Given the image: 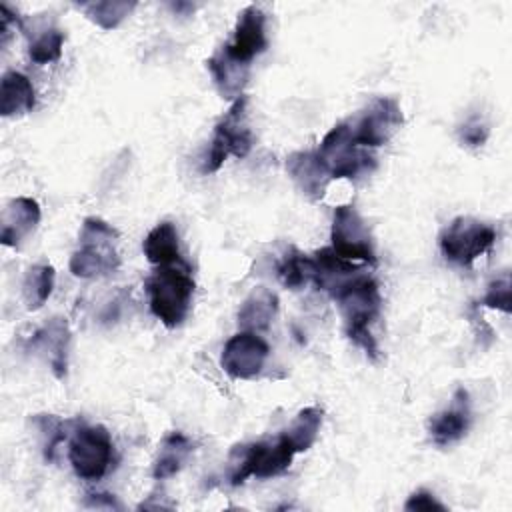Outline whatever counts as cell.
Wrapping results in <instances>:
<instances>
[{
  "instance_id": "obj_1",
  "label": "cell",
  "mask_w": 512,
  "mask_h": 512,
  "mask_svg": "<svg viewBox=\"0 0 512 512\" xmlns=\"http://www.w3.org/2000/svg\"><path fill=\"white\" fill-rule=\"evenodd\" d=\"M342 320L346 336L366 352L370 360L378 358V344L376 338L370 332L372 322L380 316V290L374 278L370 276H356L350 278L336 294H334Z\"/></svg>"
},
{
  "instance_id": "obj_9",
  "label": "cell",
  "mask_w": 512,
  "mask_h": 512,
  "mask_svg": "<svg viewBox=\"0 0 512 512\" xmlns=\"http://www.w3.org/2000/svg\"><path fill=\"white\" fill-rule=\"evenodd\" d=\"M330 240H332L330 248L340 258L348 262L376 264V252H374L370 230L354 206L350 204L336 206L332 216Z\"/></svg>"
},
{
  "instance_id": "obj_7",
  "label": "cell",
  "mask_w": 512,
  "mask_h": 512,
  "mask_svg": "<svg viewBox=\"0 0 512 512\" xmlns=\"http://www.w3.org/2000/svg\"><path fill=\"white\" fill-rule=\"evenodd\" d=\"M68 460L78 478L88 482L100 480L114 462V442L110 432L100 424H82L74 430L70 440Z\"/></svg>"
},
{
  "instance_id": "obj_21",
  "label": "cell",
  "mask_w": 512,
  "mask_h": 512,
  "mask_svg": "<svg viewBox=\"0 0 512 512\" xmlns=\"http://www.w3.org/2000/svg\"><path fill=\"white\" fill-rule=\"evenodd\" d=\"M192 442L182 432H170L158 446V454L152 466V476L156 480H166L174 476L192 452Z\"/></svg>"
},
{
  "instance_id": "obj_27",
  "label": "cell",
  "mask_w": 512,
  "mask_h": 512,
  "mask_svg": "<svg viewBox=\"0 0 512 512\" xmlns=\"http://www.w3.org/2000/svg\"><path fill=\"white\" fill-rule=\"evenodd\" d=\"M34 422H36L40 434L44 436V444H42L44 458H46L48 462H52V460H54L56 446L66 438L64 424H62V420L56 418L54 414H38V416H34Z\"/></svg>"
},
{
  "instance_id": "obj_8",
  "label": "cell",
  "mask_w": 512,
  "mask_h": 512,
  "mask_svg": "<svg viewBox=\"0 0 512 512\" xmlns=\"http://www.w3.org/2000/svg\"><path fill=\"white\" fill-rule=\"evenodd\" d=\"M496 240L492 226L470 216L454 218L440 234V250L446 260L458 266H472L476 258L486 254Z\"/></svg>"
},
{
  "instance_id": "obj_24",
  "label": "cell",
  "mask_w": 512,
  "mask_h": 512,
  "mask_svg": "<svg viewBox=\"0 0 512 512\" xmlns=\"http://www.w3.org/2000/svg\"><path fill=\"white\" fill-rule=\"evenodd\" d=\"M314 262L310 256L302 254L298 248L290 246L278 264V278L290 290H300L306 282L312 280Z\"/></svg>"
},
{
  "instance_id": "obj_2",
  "label": "cell",
  "mask_w": 512,
  "mask_h": 512,
  "mask_svg": "<svg viewBox=\"0 0 512 512\" xmlns=\"http://www.w3.org/2000/svg\"><path fill=\"white\" fill-rule=\"evenodd\" d=\"M144 286L152 314L166 328H176L186 320L196 288L186 264L160 266L146 278Z\"/></svg>"
},
{
  "instance_id": "obj_15",
  "label": "cell",
  "mask_w": 512,
  "mask_h": 512,
  "mask_svg": "<svg viewBox=\"0 0 512 512\" xmlns=\"http://www.w3.org/2000/svg\"><path fill=\"white\" fill-rule=\"evenodd\" d=\"M40 222V204L34 198L18 196L8 202L2 212V230L0 240L4 246L18 248L20 242L34 232Z\"/></svg>"
},
{
  "instance_id": "obj_10",
  "label": "cell",
  "mask_w": 512,
  "mask_h": 512,
  "mask_svg": "<svg viewBox=\"0 0 512 512\" xmlns=\"http://www.w3.org/2000/svg\"><path fill=\"white\" fill-rule=\"evenodd\" d=\"M402 122H404V116H402L400 104L394 98L378 96L366 106V110L350 126L352 138L362 148H378V146H384L394 136V132L402 126Z\"/></svg>"
},
{
  "instance_id": "obj_20",
  "label": "cell",
  "mask_w": 512,
  "mask_h": 512,
  "mask_svg": "<svg viewBox=\"0 0 512 512\" xmlns=\"http://www.w3.org/2000/svg\"><path fill=\"white\" fill-rule=\"evenodd\" d=\"M34 342L42 352L48 354V362L58 378L66 374V354H68V342L70 332L64 318H52L42 330L36 332Z\"/></svg>"
},
{
  "instance_id": "obj_28",
  "label": "cell",
  "mask_w": 512,
  "mask_h": 512,
  "mask_svg": "<svg viewBox=\"0 0 512 512\" xmlns=\"http://www.w3.org/2000/svg\"><path fill=\"white\" fill-rule=\"evenodd\" d=\"M482 304L486 308H496L506 314H510V280L508 278H496L488 284V290L482 298Z\"/></svg>"
},
{
  "instance_id": "obj_3",
  "label": "cell",
  "mask_w": 512,
  "mask_h": 512,
  "mask_svg": "<svg viewBox=\"0 0 512 512\" xmlns=\"http://www.w3.org/2000/svg\"><path fill=\"white\" fill-rule=\"evenodd\" d=\"M118 232L102 218H86L80 230V248L70 258V272L76 278H98L114 272L120 266V256L114 248Z\"/></svg>"
},
{
  "instance_id": "obj_29",
  "label": "cell",
  "mask_w": 512,
  "mask_h": 512,
  "mask_svg": "<svg viewBox=\"0 0 512 512\" xmlns=\"http://www.w3.org/2000/svg\"><path fill=\"white\" fill-rule=\"evenodd\" d=\"M488 138V128L484 122H480L478 118H470L468 122H464L460 126V140L470 146V148H478L486 142Z\"/></svg>"
},
{
  "instance_id": "obj_19",
  "label": "cell",
  "mask_w": 512,
  "mask_h": 512,
  "mask_svg": "<svg viewBox=\"0 0 512 512\" xmlns=\"http://www.w3.org/2000/svg\"><path fill=\"white\" fill-rule=\"evenodd\" d=\"M278 312V298L272 290L258 286L242 302L238 310V324L246 332H260L270 326Z\"/></svg>"
},
{
  "instance_id": "obj_11",
  "label": "cell",
  "mask_w": 512,
  "mask_h": 512,
  "mask_svg": "<svg viewBox=\"0 0 512 512\" xmlns=\"http://www.w3.org/2000/svg\"><path fill=\"white\" fill-rule=\"evenodd\" d=\"M268 354V344L256 332L242 330L224 344L220 366L230 378L248 380L262 372Z\"/></svg>"
},
{
  "instance_id": "obj_18",
  "label": "cell",
  "mask_w": 512,
  "mask_h": 512,
  "mask_svg": "<svg viewBox=\"0 0 512 512\" xmlns=\"http://www.w3.org/2000/svg\"><path fill=\"white\" fill-rule=\"evenodd\" d=\"M142 252L146 260L154 266H174L184 264L180 256L178 230L172 222H158L144 238Z\"/></svg>"
},
{
  "instance_id": "obj_5",
  "label": "cell",
  "mask_w": 512,
  "mask_h": 512,
  "mask_svg": "<svg viewBox=\"0 0 512 512\" xmlns=\"http://www.w3.org/2000/svg\"><path fill=\"white\" fill-rule=\"evenodd\" d=\"M254 144L252 130L248 128V96L242 94L232 102L228 112L214 126L210 150L206 154L202 172H216L228 156L244 158Z\"/></svg>"
},
{
  "instance_id": "obj_14",
  "label": "cell",
  "mask_w": 512,
  "mask_h": 512,
  "mask_svg": "<svg viewBox=\"0 0 512 512\" xmlns=\"http://www.w3.org/2000/svg\"><path fill=\"white\" fill-rule=\"evenodd\" d=\"M286 170L308 200L314 202L324 196L330 174L316 152H292L286 156Z\"/></svg>"
},
{
  "instance_id": "obj_31",
  "label": "cell",
  "mask_w": 512,
  "mask_h": 512,
  "mask_svg": "<svg viewBox=\"0 0 512 512\" xmlns=\"http://www.w3.org/2000/svg\"><path fill=\"white\" fill-rule=\"evenodd\" d=\"M88 508H104V510H114L120 508V504L110 496V494H90L84 502Z\"/></svg>"
},
{
  "instance_id": "obj_6",
  "label": "cell",
  "mask_w": 512,
  "mask_h": 512,
  "mask_svg": "<svg viewBox=\"0 0 512 512\" xmlns=\"http://www.w3.org/2000/svg\"><path fill=\"white\" fill-rule=\"evenodd\" d=\"M316 154L326 166L330 178H356L362 172H370L376 164V158L354 142L348 122H340L330 128Z\"/></svg>"
},
{
  "instance_id": "obj_12",
  "label": "cell",
  "mask_w": 512,
  "mask_h": 512,
  "mask_svg": "<svg viewBox=\"0 0 512 512\" xmlns=\"http://www.w3.org/2000/svg\"><path fill=\"white\" fill-rule=\"evenodd\" d=\"M266 46V16L258 6L250 4L238 14L232 40L226 42L222 50L234 60L250 66V62L262 54Z\"/></svg>"
},
{
  "instance_id": "obj_13",
  "label": "cell",
  "mask_w": 512,
  "mask_h": 512,
  "mask_svg": "<svg viewBox=\"0 0 512 512\" xmlns=\"http://www.w3.org/2000/svg\"><path fill=\"white\" fill-rule=\"evenodd\" d=\"M472 420L470 396L464 388H456L448 408L434 414L428 422L430 438L436 446H448L466 436Z\"/></svg>"
},
{
  "instance_id": "obj_16",
  "label": "cell",
  "mask_w": 512,
  "mask_h": 512,
  "mask_svg": "<svg viewBox=\"0 0 512 512\" xmlns=\"http://www.w3.org/2000/svg\"><path fill=\"white\" fill-rule=\"evenodd\" d=\"M206 66H208L222 98L236 100L242 96V90H244V86L248 82V74H250L248 64L234 60L220 48L216 54H212L206 60Z\"/></svg>"
},
{
  "instance_id": "obj_4",
  "label": "cell",
  "mask_w": 512,
  "mask_h": 512,
  "mask_svg": "<svg viewBox=\"0 0 512 512\" xmlns=\"http://www.w3.org/2000/svg\"><path fill=\"white\" fill-rule=\"evenodd\" d=\"M294 454L296 452L284 434L270 442L262 440L254 444H238L232 448L228 458V480L232 486H238L250 476L262 480L278 476L290 468Z\"/></svg>"
},
{
  "instance_id": "obj_25",
  "label": "cell",
  "mask_w": 512,
  "mask_h": 512,
  "mask_svg": "<svg viewBox=\"0 0 512 512\" xmlns=\"http://www.w3.org/2000/svg\"><path fill=\"white\" fill-rule=\"evenodd\" d=\"M134 6L136 2H122V0L80 4L84 14L102 30H114L134 10Z\"/></svg>"
},
{
  "instance_id": "obj_22",
  "label": "cell",
  "mask_w": 512,
  "mask_h": 512,
  "mask_svg": "<svg viewBox=\"0 0 512 512\" xmlns=\"http://www.w3.org/2000/svg\"><path fill=\"white\" fill-rule=\"evenodd\" d=\"M322 418H324V410L320 406H306L296 414V418L290 422V426L282 432L296 454L312 448V444L318 438Z\"/></svg>"
},
{
  "instance_id": "obj_30",
  "label": "cell",
  "mask_w": 512,
  "mask_h": 512,
  "mask_svg": "<svg viewBox=\"0 0 512 512\" xmlns=\"http://www.w3.org/2000/svg\"><path fill=\"white\" fill-rule=\"evenodd\" d=\"M404 510H410V512H414V510H444V504L438 502L432 492L416 490L404 502Z\"/></svg>"
},
{
  "instance_id": "obj_17",
  "label": "cell",
  "mask_w": 512,
  "mask_h": 512,
  "mask_svg": "<svg viewBox=\"0 0 512 512\" xmlns=\"http://www.w3.org/2000/svg\"><path fill=\"white\" fill-rule=\"evenodd\" d=\"M36 104L34 86L28 76L8 70L0 82V114L4 118H18L32 112Z\"/></svg>"
},
{
  "instance_id": "obj_23",
  "label": "cell",
  "mask_w": 512,
  "mask_h": 512,
  "mask_svg": "<svg viewBox=\"0 0 512 512\" xmlns=\"http://www.w3.org/2000/svg\"><path fill=\"white\" fill-rule=\"evenodd\" d=\"M54 280H56V272H54V266L50 264H36L26 272L24 284H22V296L28 310H38L46 304V300L54 290Z\"/></svg>"
},
{
  "instance_id": "obj_26",
  "label": "cell",
  "mask_w": 512,
  "mask_h": 512,
  "mask_svg": "<svg viewBox=\"0 0 512 512\" xmlns=\"http://www.w3.org/2000/svg\"><path fill=\"white\" fill-rule=\"evenodd\" d=\"M64 32L58 28H46L40 36L30 42L28 56L36 64H50L62 56Z\"/></svg>"
}]
</instances>
